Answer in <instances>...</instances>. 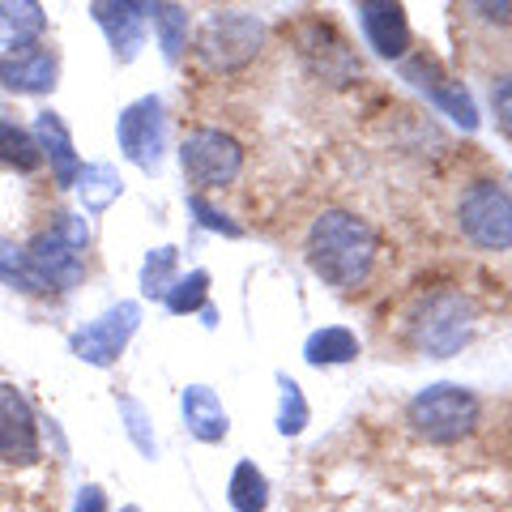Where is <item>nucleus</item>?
Masks as SVG:
<instances>
[{"instance_id": "obj_26", "label": "nucleus", "mask_w": 512, "mask_h": 512, "mask_svg": "<svg viewBox=\"0 0 512 512\" xmlns=\"http://www.w3.org/2000/svg\"><path fill=\"white\" fill-rule=\"evenodd\" d=\"M278 389H282L278 431H282V436H299V431L308 427V402H303V389L286 372H278Z\"/></svg>"}, {"instance_id": "obj_15", "label": "nucleus", "mask_w": 512, "mask_h": 512, "mask_svg": "<svg viewBox=\"0 0 512 512\" xmlns=\"http://www.w3.org/2000/svg\"><path fill=\"white\" fill-rule=\"evenodd\" d=\"M35 146H39L43 163H52L56 184L73 188L77 175H82V158H77L69 128H64V120L56 116V111H39V116H35Z\"/></svg>"}, {"instance_id": "obj_32", "label": "nucleus", "mask_w": 512, "mask_h": 512, "mask_svg": "<svg viewBox=\"0 0 512 512\" xmlns=\"http://www.w3.org/2000/svg\"><path fill=\"white\" fill-rule=\"evenodd\" d=\"M124 512H137V508H133V504H128V508H124Z\"/></svg>"}, {"instance_id": "obj_1", "label": "nucleus", "mask_w": 512, "mask_h": 512, "mask_svg": "<svg viewBox=\"0 0 512 512\" xmlns=\"http://www.w3.org/2000/svg\"><path fill=\"white\" fill-rule=\"evenodd\" d=\"M303 256L312 274L333 291H359L372 282L380 261V235L367 218L342 205H325L303 235Z\"/></svg>"}, {"instance_id": "obj_7", "label": "nucleus", "mask_w": 512, "mask_h": 512, "mask_svg": "<svg viewBox=\"0 0 512 512\" xmlns=\"http://www.w3.org/2000/svg\"><path fill=\"white\" fill-rule=\"evenodd\" d=\"M137 325H141V303L120 299V303H111L103 316L77 325L69 338V350L90 367H111L128 350V342H133Z\"/></svg>"}, {"instance_id": "obj_11", "label": "nucleus", "mask_w": 512, "mask_h": 512, "mask_svg": "<svg viewBox=\"0 0 512 512\" xmlns=\"http://www.w3.org/2000/svg\"><path fill=\"white\" fill-rule=\"evenodd\" d=\"M60 82V52L47 43L0 52V86L9 94H47Z\"/></svg>"}, {"instance_id": "obj_4", "label": "nucleus", "mask_w": 512, "mask_h": 512, "mask_svg": "<svg viewBox=\"0 0 512 512\" xmlns=\"http://www.w3.org/2000/svg\"><path fill=\"white\" fill-rule=\"evenodd\" d=\"M261 43H265V26L244 9H214L197 30V52L218 73H239L244 64H252Z\"/></svg>"}, {"instance_id": "obj_18", "label": "nucleus", "mask_w": 512, "mask_h": 512, "mask_svg": "<svg viewBox=\"0 0 512 512\" xmlns=\"http://www.w3.org/2000/svg\"><path fill=\"white\" fill-rule=\"evenodd\" d=\"M77 201H82V210L86 214H103L111 210V205L120 201V192H124V180H120V171L116 167H107V163H90L82 167V175H77Z\"/></svg>"}, {"instance_id": "obj_16", "label": "nucleus", "mask_w": 512, "mask_h": 512, "mask_svg": "<svg viewBox=\"0 0 512 512\" xmlns=\"http://www.w3.org/2000/svg\"><path fill=\"white\" fill-rule=\"evenodd\" d=\"M180 410H184V427L201 444H222L227 440L231 419H227V410H222L218 393L210 389V384H188V389L180 393Z\"/></svg>"}, {"instance_id": "obj_13", "label": "nucleus", "mask_w": 512, "mask_h": 512, "mask_svg": "<svg viewBox=\"0 0 512 512\" xmlns=\"http://www.w3.org/2000/svg\"><path fill=\"white\" fill-rule=\"evenodd\" d=\"M355 18H359V30L367 47H372L376 56L384 60H402L410 52V18L402 5H389V0H363V5H355Z\"/></svg>"}, {"instance_id": "obj_20", "label": "nucleus", "mask_w": 512, "mask_h": 512, "mask_svg": "<svg viewBox=\"0 0 512 512\" xmlns=\"http://www.w3.org/2000/svg\"><path fill=\"white\" fill-rule=\"evenodd\" d=\"M227 495H231L235 512H265L269 508V478L256 470V461H239V466L231 470Z\"/></svg>"}, {"instance_id": "obj_28", "label": "nucleus", "mask_w": 512, "mask_h": 512, "mask_svg": "<svg viewBox=\"0 0 512 512\" xmlns=\"http://www.w3.org/2000/svg\"><path fill=\"white\" fill-rule=\"evenodd\" d=\"M120 414H124V423H128V440H133L137 448H141V457H154L158 453V444H154V436H150V419H146V410H141L137 402H120Z\"/></svg>"}, {"instance_id": "obj_19", "label": "nucleus", "mask_w": 512, "mask_h": 512, "mask_svg": "<svg viewBox=\"0 0 512 512\" xmlns=\"http://www.w3.org/2000/svg\"><path fill=\"white\" fill-rule=\"evenodd\" d=\"M303 359H308L312 367L350 363V359H359V338L346 325H325V329H316L312 338L303 342Z\"/></svg>"}, {"instance_id": "obj_9", "label": "nucleus", "mask_w": 512, "mask_h": 512, "mask_svg": "<svg viewBox=\"0 0 512 512\" xmlns=\"http://www.w3.org/2000/svg\"><path fill=\"white\" fill-rule=\"evenodd\" d=\"M0 461L26 470L39 461V414L18 384H0Z\"/></svg>"}, {"instance_id": "obj_31", "label": "nucleus", "mask_w": 512, "mask_h": 512, "mask_svg": "<svg viewBox=\"0 0 512 512\" xmlns=\"http://www.w3.org/2000/svg\"><path fill=\"white\" fill-rule=\"evenodd\" d=\"M73 512H107V495H103V487H82L77 491V500H73Z\"/></svg>"}, {"instance_id": "obj_21", "label": "nucleus", "mask_w": 512, "mask_h": 512, "mask_svg": "<svg viewBox=\"0 0 512 512\" xmlns=\"http://www.w3.org/2000/svg\"><path fill=\"white\" fill-rule=\"evenodd\" d=\"M0 163L13 167V171H35L43 163L35 133H26V128L9 116H0Z\"/></svg>"}, {"instance_id": "obj_14", "label": "nucleus", "mask_w": 512, "mask_h": 512, "mask_svg": "<svg viewBox=\"0 0 512 512\" xmlns=\"http://www.w3.org/2000/svg\"><path fill=\"white\" fill-rule=\"evenodd\" d=\"M90 13L103 26L111 52L120 60H133L141 52L146 30H150V5H90Z\"/></svg>"}, {"instance_id": "obj_29", "label": "nucleus", "mask_w": 512, "mask_h": 512, "mask_svg": "<svg viewBox=\"0 0 512 512\" xmlns=\"http://www.w3.org/2000/svg\"><path fill=\"white\" fill-rule=\"evenodd\" d=\"M52 231H56L69 248H77V252H86V248H90V227H86V222L77 218V214H56Z\"/></svg>"}, {"instance_id": "obj_17", "label": "nucleus", "mask_w": 512, "mask_h": 512, "mask_svg": "<svg viewBox=\"0 0 512 512\" xmlns=\"http://www.w3.org/2000/svg\"><path fill=\"white\" fill-rule=\"evenodd\" d=\"M43 30H47V13L43 5H30V0H5L0 5V43L9 47H35L43 39Z\"/></svg>"}, {"instance_id": "obj_27", "label": "nucleus", "mask_w": 512, "mask_h": 512, "mask_svg": "<svg viewBox=\"0 0 512 512\" xmlns=\"http://www.w3.org/2000/svg\"><path fill=\"white\" fill-rule=\"evenodd\" d=\"M188 210L201 218V227H205V231H214V235H227V239H239V235H244V227H239V222H231L227 214H218L214 205L201 197V192H192V197H188Z\"/></svg>"}, {"instance_id": "obj_10", "label": "nucleus", "mask_w": 512, "mask_h": 512, "mask_svg": "<svg viewBox=\"0 0 512 512\" xmlns=\"http://www.w3.org/2000/svg\"><path fill=\"white\" fill-rule=\"evenodd\" d=\"M402 73H406V82H414L431 103H436L440 111L453 124H461L466 133H474L478 128V107H474V99H470V90L457 82L453 73L444 69V64L431 56V52H419V56H410L406 64H402Z\"/></svg>"}, {"instance_id": "obj_2", "label": "nucleus", "mask_w": 512, "mask_h": 512, "mask_svg": "<svg viewBox=\"0 0 512 512\" xmlns=\"http://www.w3.org/2000/svg\"><path fill=\"white\" fill-rule=\"evenodd\" d=\"M474 303L457 286H436L414 299V308L406 316L410 342L414 350H423L427 359H453L457 350H466L474 338Z\"/></svg>"}, {"instance_id": "obj_8", "label": "nucleus", "mask_w": 512, "mask_h": 512, "mask_svg": "<svg viewBox=\"0 0 512 512\" xmlns=\"http://www.w3.org/2000/svg\"><path fill=\"white\" fill-rule=\"evenodd\" d=\"M116 141L120 154L141 171H158L163 167V150H167V107L158 94H146V99L128 103L116 120Z\"/></svg>"}, {"instance_id": "obj_3", "label": "nucleus", "mask_w": 512, "mask_h": 512, "mask_svg": "<svg viewBox=\"0 0 512 512\" xmlns=\"http://www.w3.org/2000/svg\"><path fill=\"white\" fill-rule=\"evenodd\" d=\"M483 402L466 384H427L410 397L406 406V427L427 444H461L474 436Z\"/></svg>"}, {"instance_id": "obj_22", "label": "nucleus", "mask_w": 512, "mask_h": 512, "mask_svg": "<svg viewBox=\"0 0 512 512\" xmlns=\"http://www.w3.org/2000/svg\"><path fill=\"white\" fill-rule=\"evenodd\" d=\"M0 282L13 286V291H22V295H47V286L43 278L30 269L26 261V248H18L13 239L0 235Z\"/></svg>"}, {"instance_id": "obj_24", "label": "nucleus", "mask_w": 512, "mask_h": 512, "mask_svg": "<svg viewBox=\"0 0 512 512\" xmlns=\"http://www.w3.org/2000/svg\"><path fill=\"white\" fill-rule=\"evenodd\" d=\"M150 22L158 30V43H163V56L180 60L184 43H188V9H180V5H150Z\"/></svg>"}, {"instance_id": "obj_23", "label": "nucleus", "mask_w": 512, "mask_h": 512, "mask_svg": "<svg viewBox=\"0 0 512 512\" xmlns=\"http://www.w3.org/2000/svg\"><path fill=\"white\" fill-rule=\"evenodd\" d=\"M175 269H180V252L175 248H154L141 265V295L146 299H167L175 286Z\"/></svg>"}, {"instance_id": "obj_30", "label": "nucleus", "mask_w": 512, "mask_h": 512, "mask_svg": "<svg viewBox=\"0 0 512 512\" xmlns=\"http://www.w3.org/2000/svg\"><path fill=\"white\" fill-rule=\"evenodd\" d=\"M491 107H495V120H500V128L512 137V73L495 77L491 82Z\"/></svg>"}, {"instance_id": "obj_25", "label": "nucleus", "mask_w": 512, "mask_h": 512, "mask_svg": "<svg viewBox=\"0 0 512 512\" xmlns=\"http://www.w3.org/2000/svg\"><path fill=\"white\" fill-rule=\"evenodd\" d=\"M205 299H210V269H192L188 278H175L171 295L163 303L171 316H188V312H201Z\"/></svg>"}, {"instance_id": "obj_12", "label": "nucleus", "mask_w": 512, "mask_h": 512, "mask_svg": "<svg viewBox=\"0 0 512 512\" xmlns=\"http://www.w3.org/2000/svg\"><path fill=\"white\" fill-rule=\"evenodd\" d=\"M26 261H30V269H35V274L43 278L47 291H73V286L86 278V256L64 244V239H60L52 227L39 231V235L26 244Z\"/></svg>"}, {"instance_id": "obj_5", "label": "nucleus", "mask_w": 512, "mask_h": 512, "mask_svg": "<svg viewBox=\"0 0 512 512\" xmlns=\"http://www.w3.org/2000/svg\"><path fill=\"white\" fill-rule=\"evenodd\" d=\"M457 227L483 252H512V197L495 180H474L457 201Z\"/></svg>"}, {"instance_id": "obj_6", "label": "nucleus", "mask_w": 512, "mask_h": 512, "mask_svg": "<svg viewBox=\"0 0 512 512\" xmlns=\"http://www.w3.org/2000/svg\"><path fill=\"white\" fill-rule=\"evenodd\" d=\"M180 167L184 180L205 197V188L235 184L239 167H244V146L222 128H192L180 146Z\"/></svg>"}]
</instances>
